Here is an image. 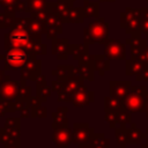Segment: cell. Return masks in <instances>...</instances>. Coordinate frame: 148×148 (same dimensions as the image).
I'll return each instance as SVG.
<instances>
[{
	"label": "cell",
	"mask_w": 148,
	"mask_h": 148,
	"mask_svg": "<svg viewBox=\"0 0 148 148\" xmlns=\"http://www.w3.org/2000/svg\"><path fill=\"white\" fill-rule=\"evenodd\" d=\"M30 34L27 29L25 23H18V21L15 22L13 25V29L9 35H6L5 39L6 43L9 42V49L10 47H27L29 43L31 42L30 39Z\"/></svg>",
	"instance_id": "6da1fadb"
},
{
	"label": "cell",
	"mask_w": 148,
	"mask_h": 148,
	"mask_svg": "<svg viewBox=\"0 0 148 148\" xmlns=\"http://www.w3.org/2000/svg\"><path fill=\"white\" fill-rule=\"evenodd\" d=\"M108 37V23L104 18H98L90 23L84 30L86 43H103Z\"/></svg>",
	"instance_id": "7a4b0ae2"
},
{
	"label": "cell",
	"mask_w": 148,
	"mask_h": 148,
	"mask_svg": "<svg viewBox=\"0 0 148 148\" xmlns=\"http://www.w3.org/2000/svg\"><path fill=\"white\" fill-rule=\"evenodd\" d=\"M146 89L145 87H134L124 98V106L130 111H142L146 101Z\"/></svg>",
	"instance_id": "3957f363"
},
{
	"label": "cell",
	"mask_w": 148,
	"mask_h": 148,
	"mask_svg": "<svg viewBox=\"0 0 148 148\" xmlns=\"http://www.w3.org/2000/svg\"><path fill=\"white\" fill-rule=\"evenodd\" d=\"M28 59H29V54L22 47L7 49L6 57H5V67L6 69L21 68L25 65Z\"/></svg>",
	"instance_id": "277c9868"
},
{
	"label": "cell",
	"mask_w": 148,
	"mask_h": 148,
	"mask_svg": "<svg viewBox=\"0 0 148 148\" xmlns=\"http://www.w3.org/2000/svg\"><path fill=\"white\" fill-rule=\"evenodd\" d=\"M18 82L12 81L10 77L5 76L3 81L1 82L0 86V96L2 99L7 102H13L15 98H17V92H18Z\"/></svg>",
	"instance_id": "5b68a950"
},
{
	"label": "cell",
	"mask_w": 148,
	"mask_h": 148,
	"mask_svg": "<svg viewBox=\"0 0 148 148\" xmlns=\"http://www.w3.org/2000/svg\"><path fill=\"white\" fill-rule=\"evenodd\" d=\"M71 0H58L57 3H49L47 5V12L54 14L59 20L68 21L67 16L69 15L71 10Z\"/></svg>",
	"instance_id": "8992f818"
},
{
	"label": "cell",
	"mask_w": 148,
	"mask_h": 148,
	"mask_svg": "<svg viewBox=\"0 0 148 148\" xmlns=\"http://www.w3.org/2000/svg\"><path fill=\"white\" fill-rule=\"evenodd\" d=\"M71 101L73 102V104L77 108H82V106H86L87 104H89L92 99H94V92L91 91H88L86 89L84 86L80 87L77 90H75L72 96H71Z\"/></svg>",
	"instance_id": "52a82bcc"
},
{
	"label": "cell",
	"mask_w": 148,
	"mask_h": 148,
	"mask_svg": "<svg viewBox=\"0 0 148 148\" xmlns=\"http://www.w3.org/2000/svg\"><path fill=\"white\" fill-rule=\"evenodd\" d=\"M42 22H44V30L47 32V36L50 38L56 37V35L61 32V24L59 22V18L54 14L47 12L45 18Z\"/></svg>",
	"instance_id": "ba28073f"
},
{
	"label": "cell",
	"mask_w": 148,
	"mask_h": 148,
	"mask_svg": "<svg viewBox=\"0 0 148 148\" xmlns=\"http://www.w3.org/2000/svg\"><path fill=\"white\" fill-rule=\"evenodd\" d=\"M105 54L110 59L120 60L125 58V45L121 44L119 40H109L105 44Z\"/></svg>",
	"instance_id": "9c48e42d"
},
{
	"label": "cell",
	"mask_w": 148,
	"mask_h": 148,
	"mask_svg": "<svg viewBox=\"0 0 148 148\" xmlns=\"http://www.w3.org/2000/svg\"><path fill=\"white\" fill-rule=\"evenodd\" d=\"M40 73V61L36 60L35 58L28 59L25 65L22 69V79H30L36 80Z\"/></svg>",
	"instance_id": "30bf717a"
},
{
	"label": "cell",
	"mask_w": 148,
	"mask_h": 148,
	"mask_svg": "<svg viewBox=\"0 0 148 148\" xmlns=\"http://www.w3.org/2000/svg\"><path fill=\"white\" fill-rule=\"evenodd\" d=\"M90 133H92V130L89 128L87 124H75L73 127V134H72V141L75 143H86V141L90 138Z\"/></svg>",
	"instance_id": "8fae6325"
},
{
	"label": "cell",
	"mask_w": 148,
	"mask_h": 148,
	"mask_svg": "<svg viewBox=\"0 0 148 148\" xmlns=\"http://www.w3.org/2000/svg\"><path fill=\"white\" fill-rule=\"evenodd\" d=\"M53 141L58 147H66L72 141V133L67 126H56Z\"/></svg>",
	"instance_id": "7c38bea8"
},
{
	"label": "cell",
	"mask_w": 148,
	"mask_h": 148,
	"mask_svg": "<svg viewBox=\"0 0 148 148\" xmlns=\"http://www.w3.org/2000/svg\"><path fill=\"white\" fill-rule=\"evenodd\" d=\"M130 81L126 82H114L112 81L110 83V95L116 98H125L130 91Z\"/></svg>",
	"instance_id": "4fadbf2b"
},
{
	"label": "cell",
	"mask_w": 148,
	"mask_h": 148,
	"mask_svg": "<svg viewBox=\"0 0 148 148\" xmlns=\"http://www.w3.org/2000/svg\"><path fill=\"white\" fill-rule=\"evenodd\" d=\"M25 21H27L25 25H27V29H28L30 36L34 37V40H37V37L39 38L42 32L44 31V25L42 24V21H39L35 17H31Z\"/></svg>",
	"instance_id": "5bb4252c"
},
{
	"label": "cell",
	"mask_w": 148,
	"mask_h": 148,
	"mask_svg": "<svg viewBox=\"0 0 148 148\" xmlns=\"http://www.w3.org/2000/svg\"><path fill=\"white\" fill-rule=\"evenodd\" d=\"M69 52V45L67 39H54L53 42V53L57 54L59 59H66Z\"/></svg>",
	"instance_id": "9a60e30c"
},
{
	"label": "cell",
	"mask_w": 148,
	"mask_h": 148,
	"mask_svg": "<svg viewBox=\"0 0 148 148\" xmlns=\"http://www.w3.org/2000/svg\"><path fill=\"white\" fill-rule=\"evenodd\" d=\"M76 74L80 77H84L88 80H94V66L90 65L88 61H80V66L76 71Z\"/></svg>",
	"instance_id": "2e32d148"
},
{
	"label": "cell",
	"mask_w": 148,
	"mask_h": 148,
	"mask_svg": "<svg viewBox=\"0 0 148 148\" xmlns=\"http://www.w3.org/2000/svg\"><path fill=\"white\" fill-rule=\"evenodd\" d=\"M91 64L95 69H98L101 74H103V71H108L109 68V61L104 56H92L91 58Z\"/></svg>",
	"instance_id": "e0dca14e"
},
{
	"label": "cell",
	"mask_w": 148,
	"mask_h": 148,
	"mask_svg": "<svg viewBox=\"0 0 148 148\" xmlns=\"http://www.w3.org/2000/svg\"><path fill=\"white\" fill-rule=\"evenodd\" d=\"M47 9L46 0H27V10L31 13L44 12Z\"/></svg>",
	"instance_id": "ac0fdd59"
},
{
	"label": "cell",
	"mask_w": 148,
	"mask_h": 148,
	"mask_svg": "<svg viewBox=\"0 0 148 148\" xmlns=\"http://www.w3.org/2000/svg\"><path fill=\"white\" fill-rule=\"evenodd\" d=\"M53 73H57L58 79L64 81V80L73 76V74L75 72H74V68L72 66H58V69L56 72H53Z\"/></svg>",
	"instance_id": "d6986e66"
},
{
	"label": "cell",
	"mask_w": 148,
	"mask_h": 148,
	"mask_svg": "<svg viewBox=\"0 0 148 148\" xmlns=\"http://www.w3.org/2000/svg\"><path fill=\"white\" fill-rule=\"evenodd\" d=\"M120 109H121L120 98H116L112 96L105 98V110L106 111H120Z\"/></svg>",
	"instance_id": "ffe728a7"
},
{
	"label": "cell",
	"mask_w": 148,
	"mask_h": 148,
	"mask_svg": "<svg viewBox=\"0 0 148 148\" xmlns=\"http://www.w3.org/2000/svg\"><path fill=\"white\" fill-rule=\"evenodd\" d=\"M66 112L67 109H58L57 112L53 113V119H54V126H66L67 118H66Z\"/></svg>",
	"instance_id": "44dd1931"
},
{
	"label": "cell",
	"mask_w": 148,
	"mask_h": 148,
	"mask_svg": "<svg viewBox=\"0 0 148 148\" xmlns=\"http://www.w3.org/2000/svg\"><path fill=\"white\" fill-rule=\"evenodd\" d=\"M126 135H127V141L128 142H132V143H138L141 141L142 139V134L141 132L135 127V126H132L127 132H126Z\"/></svg>",
	"instance_id": "7402d4cb"
},
{
	"label": "cell",
	"mask_w": 148,
	"mask_h": 148,
	"mask_svg": "<svg viewBox=\"0 0 148 148\" xmlns=\"http://www.w3.org/2000/svg\"><path fill=\"white\" fill-rule=\"evenodd\" d=\"M143 68H145V66H142V64L138 59H134V60H131L127 62V74L128 75L138 74V73L142 72Z\"/></svg>",
	"instance_id": "603a6c76"
},
{
	"label": "cell",
	"mask_w": 148,
	"mask_h": 148,
	"mask_svg": "<svg viewBox=\"0 0 148 148\" xmlns=\"http://www.w3.org/2000/svg\"><path fill=\"white\" fill-rule=\"evenodd\" d=\"M84 10H83V8H71V10H69V15H68V21H71V22H81V21H83V18H84Z\"/></svg>",
	"instance_id": "cb8c5ba5"
},
{
	"label": "cell",
	"mask_w": 148,
	"mask_h": 148,
	"mask_svg": "<svg viewBox=\"0 0 148 148\" xmlns=\"http://www.w3.org/2000/svg\"><path fill=\"white\" fill-rule=\"evenodd\" d=\"M15 17L13 13H3L0 14V28H8L15 24Z\"/></svg>",
	"instance_id": "d4e9b609"
},
{
	"label": "cell",
	"mask_w": 148,
	"mask_h": 148,
	"mask_svg": "<svg viewBox=\"0 0 148 148\" xmlns=\"http://www.w3.org/2000/svg\"><path fill=\"white\" fill-rule=\"evenodd\" d=\"M27 47H28V51H30L34 54H36V53H45V51H46V46L43 45L39 40H31Z\"/></svg>",
	"instance_id": "484cf974"
},
{
	"label": "cell",
	"mask_w": 148,
	"mask_h": 148,
	"mask_svg": "<svg viewBox=\"0 0 148 148\" xmlns=\"http://www.w3.org/2000/svg\"><path fill=\"white\" fill-rule=\"evenodd\" d=\"M83 10L87 16H97L98 15V3L86 1L84 6H83Z\"/></svg>",
	"instance_id": "4316f807"
},
{
	"label": "cell",
	"mask_w": 148,
	"mask_h": 148,
	"mask_svg": "<svg viewBox=\"0 0 148 148\" xmlns=\"http://www.w3.org/2000/svg\"><path fill=\"white\" fill-rule=\"evenodd\" d=\"M50 88L47 87V84L44 82V80H43V77L40 79V81L38 82V88H37V92H38V96L39 97H42L40 99L42 101H44V99H46L47 97H49V95H50Z\"/></svg>",
	"instance_id": "83f0119b"
},
{
	"label": "cell",
	"mask_w": 148,
	"mask_h": 148,
	"mask_svg": "<svg viewBox=\"0 0 148 148\" xmlns=\"http://www.w3.org/2000/svg\"><path fill=\"white\" fill-rule=\"evenodd\" d=\"M73 50H74V51H72V52H73V56H74L76 59L81 60V59H83L84 57H87V46H86V45H83V44H81V45H75V46L73 47Z\"/></svg>",
	"instance_id": "f1b7e54d"
},
{
	"label": "cell",
	"mask_w": 148,
	"mask_h": 148,
	"mask_svg": "<svg viewBox=\"0 0 148 148\" xmlns=\"http://www.w3.org/2000/svg\"><path fill=\"white\" fill-rule=\"evenodd\" d=\"M1 3H2V6L6 8L7 12L13 13V12H15V10L18 9L20 1H18V0H2Z\"/></svg>",
	"instance_id": "f546056e"
},
{
	"label": "cell",
	"mask_w": 148,
	"mask_h": 148,
	"mask_svg": "<svg viewBox=\"0 0 148 148\" xmlns=\"http://www.w3.org/2000/svg\"><path fill=\"white\" fill-rule=\"evenodd\" d=\"M92 147L94 148H109V141L103 136V135H98L95 136L92 140Z\"/></svg>",
	"instance_id": "4dcf8cb0"
},
{
	"label": "cell",
	"mask_w": 148,
	"mask_h": 148,
	"mask_svg": "<svg viewBox=\"0 0 148 148\" xmlns=\"http://www.w3.org/2000/svg\"><path fill=\"white\" fill-rule=\"evenodd\" d=\"M29 92H30V89L29 87H25V86H22L18 88V92H17V99L22 101V98H25L29 96Z\"/></svg>",
	"instance_id": "1f68e13d"
},
{
	"label": "cell",
	"mask_w": 148,
	"mask_h": 148,
	"mask_svg": "<svg viewBox=\"0 0 148 148\" xmlns=\"http://www.w3.org/2000/svg\"><path fill=\"white\" fill-rule=\"evenodd\" d=\"M5 148H20V143H17V140H14V141L6 143Z\"/></svg>",
	"instance_id": "d6a6232c"
},
{
	"label": "cell",
	"mask_w": 148,
	"mask_h": 148,
	"mask_svg": "<svg viewBox=\"0 0 148 148\" xmlns=\"http://www.w3.org/2000/svg\"><path fill=\"white\" fill-rule=\"evenodd\" d=\"M140 58H141L142 60H145L146 62H148V47H146V49L142 51V53H141Z\"/></svg>",
	"instance_id": "836d02e7"
},
{
	"label": "cell",
	"mask_w": 148,
	"mask_h": 148,
	"mask_svg": "<svg viewBox=\"0 0 148 148\" xmlns=\"http://www.w3.org/2000/svg\"><path fill=\"white\" fill-rule=\"evenodd\" d=\"M3 79H5V75H3V72L2 71H0V83L3 81Z\"/></svg>",
	"instance_id": "e575fe53"
},
{
	"label": "cell",
	"mask_w": 148,
	"mask_h": 148,
	"mask_svg": "<svg viewBox=\"0 0 148 148\" xmlns=\"http://www.w3.org/2000/svg\"><path fill=\"white\" fill-rule=\"evenodd\" d=\"M80 148H94L92 146H90V145H87V143H83V146H81Z\"/></svg>",
	"instance_id": "d590c367"
},
{
	"label": "cell",
	"mask_w": 148,
	"mask_h": 148,
	"mask_svg": "<svg viewBox=\"0 0 148 148\" xmlns=\"http://www.w3.org/2000/svg\"><path fill=\"white\" fill-rule=\"evenodd\" d=\"M143 148H148V145H146V146H145V147H143Z\"/></svg>",
	"instance_id": "8d00e7d4"
},
{
	"label": "cell",
	"mask_w": 148,
	"mask_h": 148,
	"mask_svg": "<svg viewBox=\"0 0 148 148\" xmlns=\"http://www.w3.org/2000/svg\"><path fill=\"white\" fill-rule=\"evenodd\" d=\"M103 1H105V0H103ZM108 1H112V0H108Z\"/></svg>",
	"instance_id": "74e56055"
},
{
	"label": "cell",
	"mask_w": 148,
	"mask_h": 148,
	"mask_svg": "<svg viewBox=\"0 0 148 148\" xmlns=\"http://www.w3.org/2000/svg\"><path fill=\"white\" fill-rule=\"evenodd\" d=\"M1 1H2V0H0V2H1Z\"/></svg>",
	"instance_id": "f35d334b"
}]
</instances>
